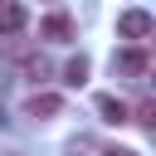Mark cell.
<instances>
[{"label":"cell","instance_id":"obj_1","mask_svg":"<svg viewBox=\"0 0 156 156\" xmlns=\"http://www.w3.org/2000/svg\"><path fill=\"white\" fill-rule=\"evenodd\" d=\"M151 29H156V20H151L146 10H122V15H117V34H122V39H132V44L151 39Z\"/></svg>","mask_w":156,"mask_h":156},{"label":"cell","instance_id":"obj_2","mask_svg":"<svg viewBox=\"0 0 156 156\" xmlns=\"http://www.w3.org/2000/svg\"><path fill=\"white\" fill-rule=\"evenodd\" d=\"M24 24H29L24 5H20V0H0V39H15V34H24Z\"/></svg>","mask_w":156,"mask_h":156},{"label":"cell","instance_id":"obj_3","mask_svg":"<svg viewBox=\"0 0 156 156\" xmlns=\"http://www.w3.org/2000/svg\"><path fill=\"white\" fill-rule=\"evenodd\" d=\"M112 68H117V73H127V78H141V73L151 68V58H146V49H141V44H132V49H122V54L112 58Z\"/></svg>","mask_w":156,"mask_h":156},{"label":"cell","instance_id":"obj_4","mask_svg":"<svg viewBox=\"0 0 156 156\" xmlns=\"http://www.w3.org/2000/svg\"><path fill=\"white\" fill-rule=\"evenodd\" d=\"M39 39H54V44H63V39H73V20H68L63 10H54V15H44V20H39Z\"/></svg>","mask_w":156,"mask_h":156},{"label":"cell","instance_id":"obj_5","mask_svg":"<svg viewBox=\"0 0 156 156\" xmlns=\"http://www.w3.org/2000/svg\"><path fill=\"white\" fill-rule=\"evenodd\" d=\"M58 112H63L58 93H29V102H24V117H58Z\"/></svg>","mask_w":156,"mask_h":156},{"label":"cell","instance_id":"obj_6","mask_svg":"<svg viewBox=\"0 0 156 156\" xmlns=\"http://www.w3.org/2000/svg\"><path fill=\"white\" fill-rule=\"evenodd\" d=\"M98 112H102V122H132V107L112 93H98Z\"/></svg>","mask_w":156,"mask_h":156},{"label":"cell","instance_id":"obj_7","mask_svg":"<svg viewBox=\"0 0 156 156\" xmlns=\"http://www.w3.org/2000/svg\"><path fill=\"white\" fill-rule=\"evenodd\" d=\"M88 68H93L88 54H73V58L63 63V83H68V88H83V83H88Z\"/></svg>","mask_w":156,"mask_h":156},{"label":"cell","instance_id":"obj_8","mask_svg":"<svg viewBox=\"0 0 156 156\" xmlns=\"http://www.w3.org/2000/svg\"><path fill=\"white\" fill-rule=\"evenodd\" d=\"M20 68H24V78H29V83H44V78H49V58H44V54H24V58H20Z\"/></svg>","mask_w":156,"mask_h":156},{"label":"cell","instance_id":"obj_9","mask_svg":"<svg viewBox=\"0 0 156 156\" xmlns=\"http://www.w3.org/2000/svg\"><path fill=\"white\" fill-rule=\"evenodd\" d=\"M132 112H136V122H146V127L156 122V102H151V98H141V102H136Z\"/></svg>","mask_w":156,"mask_h":156},{"label":"cell","instance_id":"obj_10","mask_svg":"<svg viewBox=\"0 0 156 156\" xmlns=\"http://www.w3.org/2000/svg\"><path fill=\"white\" fill-rule=\"evenodd\" d=\"M102 156H141V151H132V146H102Z\"/></svg>","mask_w":156,"mask_h":156}]
</instances>
